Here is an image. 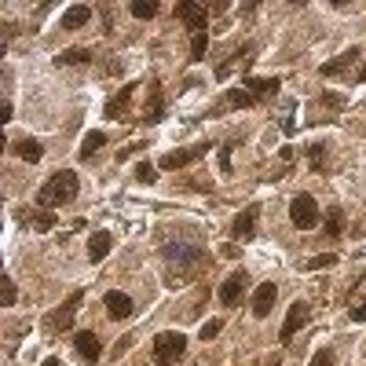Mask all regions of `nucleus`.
Instances as JSON below:
<instances>
[{
	"label": "nucleus",
	"mask_w": 366,
	"mask_h": 366,
	"mask_svg": "<svg viewBox=\"0 0 366 366\" xmlns=\"http://www.w3.org/2000/svg\"><path fill=\"white\" fill-rule=\"evenodd\" d=\"M326 234L330 238H341L344 234V213L341 209H330L326 213Z\"/></svg>",
	"instance_id": "5701e85b"
},
{
	"label": "nucleus",
	"mask_w": 366,
	"mask_h": 366,
	"mask_svg": "<svg viewBox=\"0 0 366 366\" xmlns=\"http://www.w3.org/2000/svg\"><path fill=\"white\" fill-rule=\"evenodd\" d=\"M132 95H136V81H129L121 88V95H114V99L106 103V110L103 114L110 118V121H118V118H125V110H129V103H132Z\"/></svg>",
	"instance_id": "ddd939ff"
},
{
	"label": "nucleus",
	"mask_w": 366,
	"mask_h": 366,
	"mask_svg": "<svg viewBox=\"0 0 366 366\" xmlns=\"http://www.w3.org/2000/svg\"><path fill=\"white\" fill-rule=\"evenodd\" d=\"M11 114H15V110H11V103H0V118H4V121H11Z\"/></svg>",
	"instance_id": "c9c22d12"
},
{
	"label": "nucleus",
	"mask_w": 366,
	"mask_h": 366,
	"mask_svg": "<svg viewBox=\"0 0 366 366\" xmlns=\"http://www.w3.org/2000/svg\"><path fill=\"white\" fill-rule=\"evenodd\" d=\"M220 169H224V172H231V147H224V150H220Z\"/></svg>",
	"instance_id": "72a5a7b5"
},
{
	"label": "nucleus",
	"mask_w": 366,
	"mask_h": 366,
	"mask_svg": "<svg viewBox=\"0 0 366 366\" xmlns=\"http://www.w3.org/2000/svg\"><path fill=\"white\" fill-rule=\"evenodd\" d=\"M15 150H19V157H26V162H41V143L37 139H19L15 143Z\"/></svg>",
	"instance_id": "412c9836"
},
{
	"label": "nucleus",
	"mask_w": 366,
	"mask_h": 366,
	"mask_svg": "<svg viewBox=\"0 0 366 366\" xmlns=\"http://www.w3.org/2000/svg\"><path fill=\"white\" fill-rule=\"evenodd\" d=\"M275 297H279V286H275V282L257 286V293H253V315H257V319H264V315L275 308Z\"/></svg>",
	"instance_id": "9b49d317"
},
{
	"label": "nucleus",
	"mask_w": 366,
	"mask_h": 366,
	"mask_svg": "<svg viewBox=\"0 0 366 366\" xmlns=\"http://www.w3.org/2000/svg\"><path fill=\"white\" fill-rule=\"evenodd\" d=\"M15 297H19V293H15V282H11V279H4V308H11V304H15Z\"/></svg>",
	"instance_id": "473e14b6"
},
{
	"label": "nucleus",
	"mask_w": 366,
	"mask_h": 366,
	"mask_svg": "<svg viewBox=\"0 0 366 366\" xmlns=\"http://www.w3.org/2000/svg\"><path fill=\"white\" fill-rule=\"evenodd\" d=\"M88 59H92L88 48H70V52H62L55 62H59V66H77V62H88Z\"/></svg>",
	"instance_id": "4be33fe9"
},
{
	"label": "nucleus",
	"mask_w": 366,
	"mask_h": 366,
	"mask_svg": "<svg viewBox=\"0 0 366 366\" xmlns=\"http://www.w3.org/2000/svg\"><path fill=\"white\" fill-rule=\"evenodd\" d=\"M213 143H198V147H183V150H169L165 157H162V165L157 169H183V165H190V162H198V157H205V150H209Z\"/></svg>",
	"instance_id": "6e6552de"
},
{
	"label": "nucleus",
	"mask_w": 366,
	"mask_h": 366,
	"mask_svg": "<svg viewBox=\"0 0 366 366\" xmlns=\"http://www.w3.org/2000/svg\"><path fill=\"white\" fill-rule=\"evenodd\" d=\"M242 59H253V44H246V52H242ZM231 66H234V59H227V62H220V70H216V73H220V77H227V73H231Z\"/></svg>",
	"instance_id": "c756f323"
},
{
	"label": "nucleus",
	"mask_w": 366,
	"mask_h": 366,
	"mask_svg": "<svg viewBox=\"0 0 366 366\" xmlns=\"http://www.w3.org/2000/svg\"><path fill=\"white\" fill-rule=\"evenodd\" d=\"M311 366H333V352H330V348H323V352H315Z\"/></svg>",
	"instance_id": "2f4dec72"
},
{
	"label": "nucleus",
	"mask_w": 366,
	"mask_h": 366,
	"mask_svg": "<svg viewBox=\"0 0 366 366\" xmlns=\"http://www.w3.org/2000/svg\"><path fill=\"white\" fill-rule=\"evenodd\" d=\"M308 323V304L304 300H297V304H290V311H286V323H282V330H279V337L282 341H293V333Z\"/></svg>",
	"instance_id": "1a4fd4ad"
},
{
	"label": "nucleus",
	"mask_w": 366,
	"mask_h": 366,
	"mask_svg": "<svg viewBox=\"0 0 366 366\" xmlns=\"http://www.w3.org/2000/svg\"><path fill=\"white\" fill-rule=\"evenodd\" d=\"M165 253H169V260H180L187 267H198V260H202V249L198 246H176V249H165Z\"/></svg>",
	"instance_id": "dca6fc26"
},
{
	"label": "nucleus",
	"mask_w": 366,
	"mask_h": 366,
	"mask_svg": "<svg viewBox=\"0 0 366 366\" xmlns=\"http://www.w3.org/2000/svg\"><path fill=\"white\" fill-rule=\"evenodd\" d=\"M106 315H110L114 323H118V319H129V315H132V297L110 290V293H106Z\"/></svg>",
	"instance_id": "f8f14e48"
},
{
	"label": "nucleus",
	"mask_w": 366,
	"mask_h": 366,
	"mask_svg": "<svg viewBox=\"0 0 366 366\" xmlns=\"http://www.w3.org/2000/svg\"><path fill=\"white\" fill-rule=\"evenodd\" d=\"M85 22H92V8L88 4H73L66 15H62V26L66 29H81Z\"/></svg>",
	"instance_id": "2eb2a0df"
},
{
	"label": "nucleus",
	"mask_w": 366,
	"mask_h": 366,
	"mask_svg": "<svg viewBox=\"0 0 366 366\" xmlns=\"http://www.w3.org/2000/svg\"><path fill=\"white\" fill-rule=\"evenodd\" d=\"M22 220H29L37 231H52V227H55V216H52V213H26Z\"/></svg>",
	"instance_id": "393cba45"
},
{
	"label": "nucleus",
	"mask_w": 366,
	"mask_h": 366,
	"mask_svg": "<svg viewBox=\"0 0 366 366\" xmlns=\"http://www.w3.org/2000/svg\"><path fill=\"white\" fill-rule=\"evenodd\" d=\"M253 103H257V95H253L249 88H231L224 95V106H253Z\"/></svg>",
	"instance_id": "6ab92c4d"
},
{
	"label": "nucleus",
	"mask_w": 366,
	"mask_h": 366,
	"mask_svg": "<svg viewBox=\"0 0 366 366\" xmlns=\"http://www.w3.org/2000/svg\"><path fill=\"white\" fill-rule=\"evenodd\" d=\"M308 162H311L315 172H323V165H326V150L319 147V143H311V147H308Z\"/></svg>",
	"instance_id": "bb28decb"
},
{
	"label": "nucleus",
	"mask_w": 366,
	"mask_h": 366,
	"mask_svg": "<svg viewBox=\"0 0 366 366\" xmlns=\"http://www.w3.org/2000/svg\"><path fill=\"white\" fill-rule=\"evenodd\" d=\"M77 187H81V183H77V172H73V169H59L55 176L37 190L41 209L52 213V209H59V205H66L70 198H77Z\"/></svg>",
	"instance_id": "f257e3e1"
},
{
	"label": "nucleus",
	"mask_w": 366,
	"mask_h": 366,
	"mask_svg": "<svg viewBox=\"0 0 366 366\" xmlns=\"http://www.w3.org/2000/svg\"><path fill=\"white\" fill-rule=\"evenodd\" d=\"M110 246H114V234H110V231H95V234L88 238V260L99 264L106 253H110Z\"/></svg>",
	"instance_id": "4468645a"
},
{
	"label": "nucleus",
	"mask_w": 366,
	"mask_h": 366,
	"mask_svg": "<svg viewBox=\"0 0 366 366\" xmlns=\"http://www.w3.org/2000/svg\"><path fill=\"white\" fill-rule=\"evenodd\" d=\"M224 330V319H213V323H205L202 326V341H209V337H216V333Z\"/></svg>",
	"instance_id": "c85d7f7f"
},
{
	"label": "nucleus",
	"mask_w": 366,
	"mask_h": 366,
	"mask_svg": "<svg viewBox=\"0 0 366 366\" xmlns=\"http://www.w3.org/2000/svg\"><path fill=\"white\" fill-rule=\"evenodd\" d=\"M136 180H139V183H154V180H157V169H154L150 162H139V165H136Z\"/></svg>",
	"instance_id": "cd10ccee"
},
{
	"label": "nucleus",
	"mask_w": 366,
	"mask_h": 366,
	"mask_svg": "<svg viewBox=\"0 0 366 366\" xmlns=\"http://www.w3.org/2000/svg\"><path fill=\"white\" fill-rule=\"evenodd\" d=\"M205 55H209V37L195 34V41H190V62H202Z\"/></svg>",
	"instance_id": "b1692460"
},
{
	"label": "nucleus",
	"mask_w": 366,
	"mask_h": 366,
	"mask_svg": "<svg viewBox=\"0 0 366 366\" xmlns=\"http://www.w3.org/2000/svg\"><path fill=\"white\" fill-rule=\"evenodd\" d=\"M41 366H66V363H62V359H44Z\"/></svg>",
	"instance_id": "e433bc0d"
},
{
	"label": "nucleus",
	"mask_w": 366,
	"mask_h": 366,
	"mask_svg": "<svg viewBox=\"0 0 366 366\" xmlns=\"http://www.w3.org/2000/svg\"><path fill=\"white\" fill-rule=\"evenodd\" d=\"M337 257H330V253H323V257H315V260H308V272H319V267H330Z\"/></svg>",
	"instance_id": "7c9ffc66"
},
{
	"label": "nucleus",
	"mask_w": 366,
	"mask_h": 366,
	"mask_svg": "<svg viewBox=\"0 0 366 366\" xmlns=\"http://www.w3.org/2000/svg\"><path fill=\"white\" fill-rule=\"evenodd\" d=\"M132 15H136V19H154V15H157V0H136Z\"/></svg>",
	"instance_id": "a878e982"
},
{
	"label": "nucleus",
	"mask_w": 366,
	"mask_h": 366,
	"mask_svg": "<svg viewBox=\"0 0 366 366\" xmlns=\"http://www.w3.org/2000/svg\"><path fill=\"white\" fill-rule=\"evenodd\" d=\"M73 348H77V356H81L85 363H99V356H103V348H99V337H95L92 330H81L73 337Z\"/></svg>",
	"instance_id": "9d476101"
},
{
	"label": "nucleus",
	"mask_w": 366,
	"mask_h": 366,
	"mask_svg": "<svg viewBox=\"0 0 366 366\" xmlns=\"http://www.w3.org/2000/svg\"><path fill=\"white\" fill-rule=\"evenodd\" d=\"M183 348H187V337H183V333H172V330L157 333V337H154V363H157V366L176 363V359L183 356Z\"/></svg>",
	"instance_id": "f03ea898"
},
{
	"label": "nucleus",
	"mask_w": 366,
	"mask_h": 366,
	"mask_svg": "<svg viewBox=\"0 0 366 366\" xmlns=\"http://www.w3.org/2000/svg\"><path fill=\"white\" fill-rule=\"evenodd\" d=\"M246 286H249L246 272L227 275V279H224V286H220V304H224V308H238V304L246 300Z\"/></svg>",
	"instance_id": "39448f33"
},
{
	"label": "nucleus",
	"mask_w": 366,
	"mask_h": 366,
	"mask_svg": "<svg viewBox=\"0 0 366 366\" xmlns=\"http://www.w3.org/2000/svg\"><path fill=\"white\" fill-rule=\"evenodd\" d=\"M176 19L190 29V34H205V22H209V11L198 0H180L176 4Z\"/></svg>",
	"instance_id": "20e7f679"
},
{
	"label": "nucleus",
	"mask_w": 366,
	"mask_h": 366,
	"mask_svg": "<svg viewBox=\"0 0 366 366\" xmlns=\"http://www.w3.org/2000/svg\"><path fill=\"white\" fill-rule=\"evenodd\" d=\"M257 220H260V205H249V209L238 213L231 220V238L234 242H249V238L257 234Z\"/></svg>",
	"instance_id": "423d86ee"
},
{
	"label": "nucleus",
	"mask_w": 366,
	"mask_h": 366,
	"mask_svg": "<svg viewBox=\"0 0 366 366\" xmlns=\"http://www.w3.org/2000/svg\"><path fill=\"white\" fill-rule=\"evenodd\" d=\"M81 300H85V290H73V293L66 297V304L52 311V319H48V330H70L77 308H81Z\"/></svg>",
	"instance_id": "0eeeda50"
},
{
	"label": "nucleus",
	"mask_w": 366,
	"mask_h": 366,
	"mask_svg": "<svg viewBox=\"0 0 366 366\" xmlns=\"http://www.w3.org/2000/svg\"><path fill=\"white\" fill-rule=\"evenodd\" d=\"M352 319H356V323H366V304H359V308H352Z\"/></svg>",
	"instance_id": "f704fd0d"
},
{
	"label": "nucleus",
	"mask_w": 366,
	"mask_h": 366,
	"mask_svg": "<svg viewBox=\"0 0 366 366\" xmlns=\"http://www.w3.org/2000/svg\"><path fill=\"white\" fill-rule=\"evenodd\" d=\"M290 220L297 231H311L315 224H319V202H315L311 195H297L290 202Z\"/></svg>",
	"instance_id": "7ed1b4c3"
},
{
	"label": "nucleus",
	"mask_w": 366,
	"mask_h": 366,
	"mask_svg": "<svg viewBox=\"0 0 366 366\" xmlns=\"http://www.w3.org/2000/svg\"><path fill=\"white\" fill-rule=\"evenodd\" d=\"M103 139H106V136H103V132H95V129H92V132L81 139V150H77V154H81V162H88V157L103 147Z\"/></svg>",
	"instance_id": "aec40b11"
},
{
	"label": "nucleus",
	"mask_w": 366,
	"mask_h": 366,
	"mask_svg": "<svg viewBox=\"0 0 366 366\" xmlns=\"http://www.w3.org/2000/svg\"><path fill=\"white\" fill-rule=\"evenodd\" d=\"M356 59H359V48H352V52H344L341 59H330V62H323V77H333V73L348 70V66H352Z\"/></svg>",
	"instance_id": "f3484780"
},
{
	"label": "nucleus",
	"mask_w": 366,
	"mask_h": 366,
	"mask_svg": "<svg viewBox=\"0 0 366 366\" xmlns=\"http://www.w3.org/2000/svg\"><path fill=\"white\" fill-rule=\"evenodd\" d=\"M246 88H249L253 95H275V92H279V77H249Z\"/></svg>",
	"instance_id": "a211bd4d"
}]
</instances>
